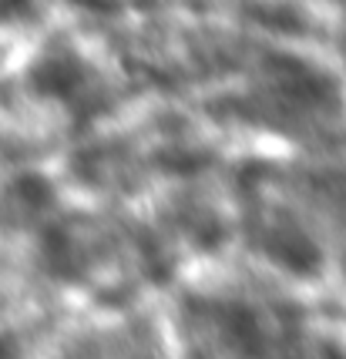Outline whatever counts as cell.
Segmentation results:
<instances>
[{"instance_id": "cell-1", "label": "cell", "mask_w": 346, "mask_h": 359, "mask_svg": "<svg viewBox=\"0 0 346 359\" xmlns=\"http://www.w3.org/2000/svg\"><path fill=\"white\" fill-rule=\"evenodd\" d=\"M0 359H14V353H11V349H7L4 343H0Z\"/></svg>"}]
</instances>
